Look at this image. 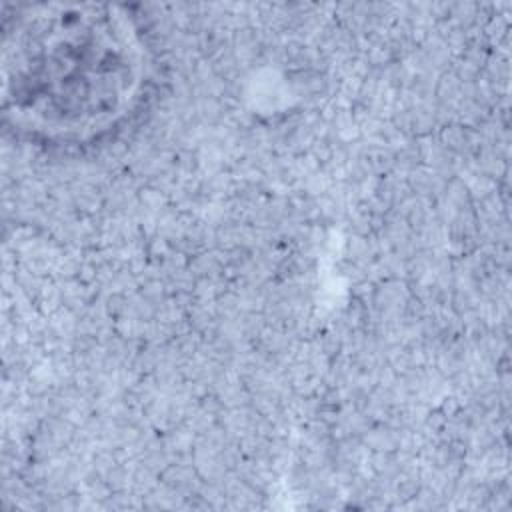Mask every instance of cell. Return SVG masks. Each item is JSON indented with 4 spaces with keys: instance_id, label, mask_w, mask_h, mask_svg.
<instances>
[{
    "instance_id": "cell-1",
    "label": "cell",
    "mask_w": 512,
    "mask_h": 512,
    "mask_svg": "<svg viewBox=\"0 0 512 512\" xmlns=\"http://www.w3.org/2000/svg\"><path fill=\"white\" fill-rule=\"evenodd\" d=\"M2 78L18 126L82 140L130 112L146 78L144 48L116 8H30L6 30Z\"/></svg>"
}]
</instances>
